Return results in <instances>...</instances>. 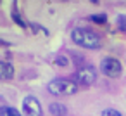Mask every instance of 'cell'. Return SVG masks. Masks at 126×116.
Listing matches in <instances>:
<instances>
[{
    "instance_id": "7a4b0ae2",
    "label": "cell",
    "mask_w": 126,
    "mask_h": 116,
    "mask_svg": "<svg viewBox=\"0 0 126 116\" xmlns=\"http://www.w3.org/2000/svg\"><path fill=\"white\" fill-rule=\"evenodd\" d=\"M48 92L52 95H59V97H64V95H73L78 92V85L74 80H69V78H55L48 83Z\"/></svg>"
},
{
    "instance_id": "3957f363",
    "label": "cell",
    "mask_w": 126,
    "mask_h": 116,
    "mask_svg": "<svg viewBox=\"0 0 126 116\" xmlns=\"http://www.w3.org/2000/svg\"><path fill=\"white\" fill-rule=\"evenodd\" d=\"M97 80V69L93 66H83L74 73V81L78 87H90Z\"/></svg>"
},
{
    "instance_id": "52a82bcc",
    "label": "cell",
    "mask_w": 126,
    "mask_h": 116,
    "mask_svg": "<svg viewBox=\"0 0 126 116\" xmlns=\"http://www.w3.org/2000/svg\"><path fill=\"white\" fill-rule=\"evenodd\" d=\"M48 109H50L52 116H66L67 114V107L64 104H61V102H52Z\"/></svg>"
},
{
    "instance_id": "8992f818",
    "label": "cell",
    "mask_w": 126,
    "mask_h": 116,
    "mask_svg": "<svg viewBox=\"0 0 126 116\" xmlns=\"http://www.w3.org/2000/svg\"><path fill=\"white\" fill-rule=\"evenodd\" d=\"M14 78V66L7 61H0V80H12Z\"/></svg>"
},
{
    "instance_id": "5b68a950",
    "label": "cell",
    "mask_w": 126,
    "mask_h": 116,
    "mask_svg": "<svg viewBox=\"0 0 126 116\" xmlns=\"http://www.w3.org/2000/svg\"><path fill=\"white\" fill-rule=\"evenodd\" d=\"M23 111H24L26 116H43L42 104H40V100L35 95L24 97V100H23Z\"/></svg>"
},
{
    "instance_id": "8fae6325",
    "label": "cell",
    "mask_w": 126,
    "mask_h": 116,
    "mask_svg": "<svg viewBox=\"0 0 126 116\" xmlns=\"http://www.w3.org/2000/svg\"><path fill=\"white\" fill-rule=\"evenodd\" d=\"M117 28H119L123 33H126V16H119V18H117Z\"/></svg>"
},
{
    "instance_id": "9c48e42d",
    "label": "cell",
    "mask_w": 126,
    "mask_h": 116,
    "mask_svg": "<svg viewBox=\"0 0 126 116\" xmlns=\"http://www.w3.org/2000/svg\"><path fill=\"white\" fill-rule=\"evenodd\" d=\"M90 21L95 23V24H105L107 16L105 14H93V16H90Z\"/></svg>"
},
{
    "instance_id": "7c38bea8",
    "label": "cell",
    "mask_w": 126,
    "mask_h": 116,
    "mask_svg": "<svg viewBox=\"0 0 126 116\" xmlns=\"http://www.w3.org/2000/svg\"><path fill=\"white\" fill-rule=\"evenodd\" d=\"M55 64H57V66H67V64H69V59H67L66 56H57V57H55Z\"/></svg>"
},
{
    "instance_id": "277c9868",
    "label": "cell",
    "mask_w": 126,
    "mask_h": 116,
    "mask_svg": "<svg viewBox=\"0 0 126 116\" xmlns=\"http://www.w3.org/2000/svg\"><path fill=\"white\" fill-rule=\"evenodd\" d=\"M100 71L109 78H117L121 75V71H123V66L116 57H105L100 62Z\"/></svg>"
},
{
    "instance_id": "6da1fadb",
    "label": "cell",
    "mask_w": 126,
    "mask_h": 116,
    "mask_svg": "<svg viewBox=\"0 0 126 116\" xmlns=\"http://www.w3.org/2000/svg\"><path fill=\"white\" fill-rule=\"evenodd\" d=\"M71 38L76 45L85 47V49H98L102 45V38L98 33L88 28H74L71 31Z\"/></svg>"
},
{
    "instance_id": "30bf717a",
    "label": "cell",
    "mask_w": 126,
    "mask_h": 116,
    "mask_svg": "<svg viewBox=\"0 0 126 116\" xmlns=\"http://www.w3.org/2000/svg\"><path fill=\"white\" fill-rule=\"evenodd\" d=\"M12 18H14V21H16V23H17V24H19L21 28H26V23H24V21L21 19V16L17 14V9H16V7L12 9Z\"/></svg>"
},
{
    "instance_id": "ba28073f",
    "label": "cell",
    "mask_w": 126,
    "mask_h": 116,
    "mask_svg": "<svg viewBox=\"0 0 126 116\" xmlns=\"http://www.w3.org/2000/svg\"><path fill=\"white\" fill-rule=\"evenodd\" d=\"M0 116H21V113H19L16 107L4 106V107H0Z\"/></svg>"
},
{
    "instance_id": "4fadbf2b",
    "label": "cell",
    "mask_w": 126,
    "mask_h": 116,
    "mask_svg": "<svg viewBox=\"0 0 126 116\" xmlns=\"http://www.w3.org/2000/svg\"><path fill=\"white\" fill-rule=\"evenodd\" d=\"M102 116H123L117 109H104L102 111Z\"/></svg>"
}]
</instances>
